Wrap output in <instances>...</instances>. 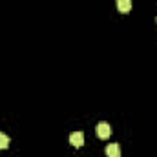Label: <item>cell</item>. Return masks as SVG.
<instances>
[{
	"label": "cell",
	"instance_id": "1",
	"mask_svg": "<svg viewBox=\"0 0 157 157\" xmlns=\"http://www.w3.org/2000/svg\"><path fill=\"white\" fill-rule=\"evenodd\" d=\"M95 130H97V137L99 139H108L112 135V126L108 122H99Z\"/></svg>",
	"mask_w": 157,
	"mask_h": 157
},
{
	"label": "cell",
	"instance_id": "2",
	"mask_svg": "<svg viewBox=\"0 0 157 157\" xmlns=\"http://www.w3.org/2000/svg\"><path fill=\"white\" fill-rule=\"evenodd\" d=\"M70 143H71V146L80 148V146L84 144V133H82V132H73V133L70 135Z\"/></svg>",
	"mask_w": 157,
	"mask_h": 157
},
{
	"label": "cell",
	"instance_id": "3",
	"mask_svg": "<svg viewBox=\"0 0 157 157\" xmlns=\"http://www.w3.org/2000/svg\"><path fill=\"white\" fill-rule=\"evenodd\" d=\"M104 152H106V155H108V157H121V148H119L117 143H112V144H108Z\"/></svg>",
	"mask_w": 157,
	"mask_h": 157
},
{
	"label": "cell",
	"instance_id": "4",
	"mask_svg": "<svg viewBox=\"0 0 157 157\" xmlns=\"http://www.w3.org/2000/svg\"><path fill=\"white\" fill-rule=\"evenodd\" d=\"M117 9L121 13H128L132 9V0H117Z\"/></svg>",
	"mask_w": 157,
	"mask_h": 157
},
{
	"label": "cell",
	"instance_id": "5",
	"mask_svg": "<svg viewBox=\"0 0 157 157\" xmlns=\"http://www.w3.org/2000/svg\"><path fill=\"white\" fill-rule=\"evenodd\" d=\"M7 146H9V137L0 132V150H4V148H7Z\"/></svg>",
	"mask_w": 157,
	"mask_h": 157
}]
</instances>
